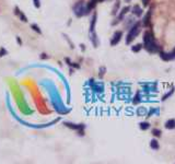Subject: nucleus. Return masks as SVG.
I'll list each match as a JSON object with an SVG mask.
<instances>
[{
	"mask_svg": "<svg viewBox=\"0 0 175 164\" xmlns=\"http://www.w3.org/2000/svg\"><path fill=\"white\" fill-rule=\"evenodd\" d=\"M144 48L147 49L150 54H154V53L160 52V47L156 44L154 36H153L152 32H150V31H146L144 33Z\"/></svg>",
	"mask_w": 175,
	"mask_h": 164,
	"instance_id": "f257e3e1",
	"label": "nucleus"
},
{
	"mask_svg": "<svg viewBox=\"0 0 175 164\" xmlns=\"http://www.w3.org/2000/svg\"><path fill=\"white\" fill-rule=\"evenodd\" d=\"M139 33H140V22H135L132 24V26L129 29V31H128V34L126 36V44L127 45L130 44L137 37V35Z\"/></svg>",
	"mask_w": 175,
	"mask_h": 164,
	"instance_id": "f03ea898",
	"label": "nucleus"
},
{
	"mask_svg": "<svg viewBox=\"0 0 175 164\" xmlns=\"http://www.w3.org/2000/svg\"><path fill=\"white\" fill-rule=\"evenodd\" d=\"M73 11H75V14L77 17H83V15H85L89 13V10H88L87 6L84 5V1L81 0V1H79V2H77L73 7Z\"/></svg>",
	"mask_w": 175,
	"mask_h": 164,
	"instance_id": "7ed1b4c3",
	"label": "nucleus"
},
{
	"mask_svg": "<svg viewBox=\"0 0 175 164\" xmlns=\"http://www.w3.org/2000/svg\"><path fill=\"white\" fill-rule=\"evenodd\" d=\"M160 57L164 61H170L175 59V49L171 53H165V52H160Z\"/></svg>",
	"mask_w": 175,
	"mask_h": 164,
	"instance_id": "20e7f679",
	"label": "nucleus"
},
{
	"mask_svg": "<svg viewBox=\"0 0 175 164\" xmlns=\"http://www.w3.org/2000/svg\"><path fill=\"white\" fill-rule=\"evenodd\" d=\"M129 10H130V7H129V6L123 8V10H122V11H120V13L118 14V17H117V19H116V21H114V22L112 23V25H116L118 22L123 21V20H124V18H125V15L128 13V11H129Z\"/></svg>",
	"mask_w": 175,
	"mask_h": 164,
	"instance_id": "39448f33",
	"label": "nucleus"
},
{
	"mask_svg": "<svg viewBox=\"0 0 175 164\" xmlns=\"http://www.w3.org/2000/svg\"><path fill=\"white\" fill-rule=\"evenodd\" d=\"M122 37H123V32H122V31H116V32L114 33V35H113L112 39H111V45H112V46L117 45V44L120 42Z\"/></svg>",
	"mask_w": 175,
	"mask_h": 164,
	"instance_id": "423d86ee",
	"label": "nucleus"
},
{
	"mask_svg": "<svg viewBox=\"0 0 175 164\" xmlns=\"http://www.w3.org/2000/svg\"><path fill=\"white\" fill-rule=\"evenodd\" d=\"M131 12H132L134 15H136L137 18H139V17L142 15V9L138 6V5H135V6L132 7V9H131Z\"/></svg>",
	"mask_w": 175,
	"mask_h": 164,
	"instance_id": "0eeeda50",
	"label": "nucleus"
},
{
	"mask_svg": "<svg viewBox=\"0 0 175 164\" xmlns=\"http://www.w3.org/2000/svg\"><path fill=\"white\" fill-rule=\"evenodd\" d=\"M151 15H152V9H150V10L147 12V14L144 15V21H142V24H144V26H149V25H150Z\"/></svg>",
	"mask_w": 175,
	"mask_h": 164,
	"instance_id": "6e6552de",
	"label": "nucleus"
},
{
	"mask_svg": "<svg viewBox=\"0 0 175 164\" xmlns=\"http://www.w3.org/2000/svg\"><path fill=\"white\" fill-rule=\"evenodd\" d=\"M165 128L166 129H175V119H173V118H171V119H169V120H166L165 122Z\"/></svg>",
	"mask_w": 175,
	"mask_h": 164,
	"instance_id": "1a4fd4ad",
	"label": "nucleus"
},
{
	"mask_svg": "<svg viewBox=\"0 0 175 164\" xmlns=\"http://www.w3.org/2000/svg\"><path fill=\"white\" fill-rule=\"evenodd\" d=\"M14 10H15V14H17V15H18V17H19V18L21 19L22 21H23V22H26V21H27L26 17H25L24 14H23V12L20 10L18 7H15V8H14Z\"/></svg>",
	"mask_w": 175,
	"mask_h": 164,
	"instance_id": "9d476101",
	"label": "nucleus"
},
{
	"mask_svg": "<svg viewBox=\"0 0 175 164\" xmlns=\"http://www.w3.org/2000/svg\"><path fill=\"white\" fill-rule=\"evenodd\" d=\"M150 148L152 150H159L160 148V145H159V141L156 139H152L150 141Z\"/></svg>",
	"mask_w": 175,
	"mask_h": 164,
	"instance_id": "9b49d317",
	"label": "nucleus"
},
{
	"mask_svg": "<svg viewBox=\"0 0 175 164\" xmlns=\"http://www.w3.org/2000/svg\"><path fill=\"white\" fill-rule=\"evenodd\" d=\"M95 23H96V13H94L92 17V21H91V25H90V32L93 33L94 27H95Z\"/></svg>",
	"mask_w": 175,
	"mask_h": 164,
	"instance_id": "f8f14e48",
	"label": "nucleus"
},
{
	"mask_svg": "<svg viewBox=\"0 0 175 164\" xmlns=\"http://www.w3.org/2000/svg\"><path fill=\"white\" fill-rule=\"evenodd\" d=\"M139 127H140L141 130H148L150 128V124L148 122H141L139 124Z\"/></svg>",
	"mask_w": 175,
	"mask_h": 164,
	"instance_id": "ddd939ff",
	"label": "nucleus"
},
{
	"mask_svg": "<svg viewBox=\"0 0 175 164\" xmlns=\"http://www.w3.org/2000/svg\"><path fill=\"white\" fill-rule=\"evenodd\" d=\"M119 7H120V1H116V2H115V5H114V8H113V10H112L113 15H116V13L118 12Z\"/></svg>",
	"mask_w": 175,
	"mask_h": 164,
	"instance_id": "4468645a",
	"label": "nucleus"
},
{
	"mask_svg": "<svg viewBox=\"0 0 175 164\" xmlns=\"http://www.w3.org/2000/svg\"><path fill=\"white\" fill-rule=\"evenodd\" d=\"M141 49H142V44H137V45H134V46L131 47L132 53H139Z\"/></svg>",
	"mask_w": 175,
	"mask_h": 164,
	"instance_id": "2eb2a0df",
	"label": "nucleus"
},
{
	"mask_svg": "<svg viewBox=\"0 0 175 164\" xmlns=\"http://www.w3.org/2000/svg\"><path fill=\"white\" fill-rule=\"evenodd\" d=\"M141 102V95H140V93H137L136 95H135V97H134V101H132V103L135 104H139Z\"/></svg>",
	"mask_w": 175,
	"mask_h": 164,
	"instance_id": "dca6fc26",
	"label": "nucleus"
},
{
	"mask_svg": "<svg viewBox=\"0 0 175 164\" xmlns=\"http://www.w3.org/2000/svg\"><path fill=\"white\" fill-rule=\"evenodd\" d=\"M174 91H175V88H173L171 91H169L165 95H163V97H162V101H165V100H168L171 95H173V93H174Z\"/></svg>",
	"mask_w": 175,
	"mask_h": 164,
	"instance_id": "f3484780",
	"label": "nucleus"
},
{
	"mask_svg": "<svg viewBox=\"0 0 175 164\" xmlns=\"http://www.w3.org/2000/svg\"><path fill=\"white\" fill-rule=\"evenodd\" d=\"M91 41H92V43H93L94 47H98L99 42H98V37H96V35H95V33H94V32H93V35H92V37H91Z\"/></svg>",
	"mask_w": 175,
	"mask_h": 164,
	"instance_id": "a211bd4d",
	"label": "nucleus"
},
{
	"mask_svg": "<svg viewBox=\"0 0 175 164\" xmlns=\"http://www.w3.org/2000/svg\"><path fill=\"white\" fill-rule=\"evenodd\" d=\"M65 125L70 128H72V129H80V128H83V126H75L73 124H69V122H65Z\"/></svg>",
	"mask_w": 175,
	"mask_h": 164,
	"instance_id": "6ab92c4d",
	"label": "nucleus"
},
{
	"mask_svg": "<svg viewBox=\"0 0 175 164\" xmlns=\"http://www.w3.org/2000/svg\"><path fill=\"white\" fill-rule=\"evenodd\" d=\"M152 135H153V136H156V137H160V136H161V130H160V129H156V128H154V129L152 130Z\"/></svg>",
	"mask_w": 175,
	"mask_h": 164,
	"instance_id": "aec40b11",
	"label": "nucleus"
},
{
	"mask_svg": "<svg viewBox=\"0 0 175 164\" xmlns=\"http://www.w3.org/2000/svg\"><path fill=\"white\" fill-rule=\"evenodd\" d=\"M31 26H32V29L35 31V32H37L38 34H42V31L39 30V27H38V26H37L36 24H32Z\"/></svg>",
	"mask_w": 175,
	"mask_h": 164,
	"instance_id": "412c9836",
	"label": "nucleus"
},
{
	"mask_svg": "<svg viewBox=\"0 0 175 164\" xmlns=\"http://www.w3.org/2000/svg\"><path fill=\"white\" fill-rule=\"evenodd\" d=\"M34 6H35V8H39V7H41L39 0H34Z\"/></svg>",
	"mask_w": 175,
	"mask_h": 164,
	"instance_id": "4be33fe9",
	"label": "nucleus"
},
{
	"mask_svg": "<svg viewBox=\"0 0 175 164\" xmlns=\"http://www.w3.org/2000/svg\"><path fill=\"white\" fill-rule=\"evenodd\" d=\"M7 54V50L5 48H0V56H5Z\"/></svg>",
	"mask_w": 175,
	"mask_h": 164,
	"instance_id": "5701e85b",
	"label": "nucleus"
},
{
	"mask_svg": "<svg viewBox=\"0 0 175 164\" xmlns=\"http://www.w3.org/2000/svg\"><path fill=\"white\" fill-rule=\"evenodd\" d=\"M149 2H150V0H142V5H144V7L148 6V5H149Z\"/></svg>",
	"mask_w": 175,
	"mask_h": 164,
	"instance_id": "b1692460",
	"label": "nucleus"
},
{
	"mask_svg": "<svg viewBox=\"0 0 175 164\" xmlns=\"http://www.w3.org/2000/svg\"><path fill=\"white\" fill-rule=\"evenodd\" d=\"M17 41H18V43H19V44H21V43H22V42H21V39H20L19 37H17Z\"/></svg>",
	"mask_w": 175,
	"mask_h": 164,
	"instance_id": "393cba45",
	"label": "nucleus"
},
{
	"mask_svg": "<svg viewBox=\"0 0 175 164\" xmlns=\"http://www.w3.org/2000/svg\"><path fill=\"white\" fill-rule=\"evenodd\" d=\"M90 1H92V2H94V3H96V2L99 1V0H90Z\"/></svg>",
	"mask_w": 175,
	"mask_h": 164,
	"instance_id": "a878e982",
	"label": "nucleus"
},
{
	"mask_svg": "<svg viewBox=\"0 0 175 164\" xmlns=\"http://www.w3.org/2000/svg\"><path fill=\"white\" fill-rule=\"evenodd\" d=\"M131 0H125V2H127V3H128V2H130Z\"/></svg>",
	"mask_w": 175,
	"mask_h": 164,
	"instance_id": "bb28decb",
	"label": "nucleus"
},
{
	"mask_svg": "<svg viewBox=\"0 0 175 164\" xmlns=\"http://www.w3.org/2000/svg\"><path fill=\"white\" fill-rule=\"evenodd\" d=\"M100 1H104V0H100Z\"/></svg>",
	"mask_w": 175,
	"mask_h": 164,
	"instance_id": "cd10ccee",
	"label": "nucleus"
}]
</instances>
